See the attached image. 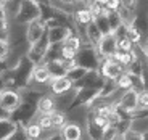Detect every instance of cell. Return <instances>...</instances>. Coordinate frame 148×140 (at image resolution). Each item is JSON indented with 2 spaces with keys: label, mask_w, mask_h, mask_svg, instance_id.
<instances>
[{
  "label": "cell",
  "mask_w": 148,
  "mask_h": 140,
  "mask_svg": "<svg viewBox=\"0 0 148 140\" xmlns=\"http://www.w3.org/2000/svg\"><path fill=\"white\" fill-rule=\"evenodd\" d=\"M34 69L36 65L27 58V55H23L21 58L16 60L13 66H10L7 71L0 74V81L5 85V89H13V90H27L32 82Z\"/></svg>",
  "instance_id": "obj_1"
},
{
  "label": "cell",
  "mask_w": 148,
  "mask_h": 140,
  "mask_svg": "<svg viewBox=\"0 0 148 140\" xmlns=\"http://www.w3.org/2000/svg\"><path fill=\"white\" fill-rule=\"evenodd\" d=\"M37 114H39L37 103H34L31 100H23L21 103H19V106L8 114V118L15 122V124H18L21 129H26L27 126L36 119Z\"/></svg>",
  "instance_id": "obj_2"
},
{
  "label": "cell",
  "mask_w": 148,
  "mask_h": 140,
  "mask_svg": "<svg viewBox=\"0 0 148 140\" xmlns=\"http://www.w3.org/2000/svg\"><path fill=\"white\" fill-rule=\"evenodd\" d=\"M100 55L97 52L95 45H90L89 42L85 45H82V48L77 52V56H76V65L87 71H97L98 66H100Z\"/></svg>",
  "instance_id": "obj_3"
},
{
  "label": "cell",
  "mask_w": 148,
  "mask_h": 140,
  "mask_svg": "<svg viewBox=\"0 0 148 140\" xmlns=\"http://www.w3.org/2000/svg\"><path fill=\"white\" fill-rule=\"evenodd\" d=\"M15 19L19 24H29L36 19H40V3L37 0H23Z\"/></svg>",
  "instance_id": "obj_4"
},
{
  "label": "cell",
  "mask_w": 148,
  "mask_h": 140,
  "mask_svg": "<svg viewBox=\"0 0 148 140\" xmlns=\"http://www.w3.org/2000/svg\"><path fill=\"white\" fill-rule=\"evenodd\" d=\"M48 48H50L48 34H44V36H42L37 42L29 44L26 55H27V58L36 65V66H37V65H44L45 58H47V53H48Z\"/></svg>",
  "instance_id": "obj_5"
},
{
  "label": "cell",
  "mask_w": 148,
  "mask_h": 140,
  "mask_svg": "<svg viewBox=\"0 0 148 140\" xmlns=\"http://www.w3.org/2000/svg\"><path fill=\"white\" fill-rule=\"evenodd\" d=\"M100 93V89H89V87H81L76 89V93H74V98L71 102L68 111H73L76 108H82V106H89L93 100L98 97Z\"/></svg>",
  "instance_id": "obj_6"
},
{
  "label": "cell",
  "mask_w": 148,
  "mask_h": 140,
  "mask_svg": "<svg viewBox=\"0 0 148 140\" xmlns=\"http://www.w3.org/2000/svg\"><path fill=\"white\" fill-rule=\"evenodd\" d=\"M124 68L116 61L114 58H101L100 60V66H98V73L103 76L105 79L110 81H116V79L124 73Z\"/></svg>",
  "instance_id": "obj_7"
},
{
  "label": "cell",
  "mask_w": 148,
  "mask_h": 140,
  "mask_svg": "<svg viewBox=\"0 0 148 140\" xmlns=\"http://www.w3.org/2000/svg\"><path fill=\"white\" fill-rule=\"evenodd\" d=\"M23 102V95L18 90H13V89H5L2 95H0V108L3 111H7L8 114L13 110L19 106V103Z\"/></svg>",
  "instance_id": "obj_8"
},
{
  "label": "cell",
  "mask_w": 148,
  "mask_h": 140,
  "mask_svg": "<svg viewBox=\"0 0 148 140\" xmlns=\"http://www.w3.org/2000/svg\"><path fill=\"white\" fill-rule=\"evenodd\" d=\"M97 52L100 58H113L114 53L118 52V37L114 34H106L97 45Z\"/></svg>",
  "instance_id": "obj_9"
},
{
  "label": "cell",
  "mask_w": 148,
  "mask_h": 140,
  "mask_svg": "<svg viewBox=\"0 0 148 140\" xmlns=\"http://www.w3.org/2000/svg\"><path fill=\"white\" fill-rule=\"evenodd\" d=\"M85 130H87V135L90 137V140H103L105 127H101V126L97 122V111L95 110H87V124H85Z\"/></svg>",
  "instance_id": "obj_10"
},
{
  "label": "cell",
  "mask_w": 148,
  "mask_h": 140,
  "mask_svg": "<svg viewBox=\"0 0 148 140\" xmlns=\"http://www.w3.org/2000/svg\"><path fill=\"white\" fill-rule=\"evenodd\" d=\"M73 18H74V23H76V27H77V32L79 31H84L85 27L93 21V16H92V13H90V8L85 7L84 3H82V7L73 8Z\"/></svg>",
  "instance_id": "obj_11"
},
{
  "label": "cell",
  "mask_w": 148,
  "mask_h": 140,
  "mask_svg": "<svg viewBox=\"0 0 148 140\" xmlns=\"http://www.w3.org/2000/svg\"><path fill=\"white\" fill-rule=\"evenodd\" d=\"M105 81H106V79L98 73V69H97V71H87V74H85L79 82H76L73 87H76V89H81V87L101 89V87H103V84H105Z\"/></svg>",
  "instance_id": "obj_12"
},
{
  "label": "cell",
  "mask_w": 148,
  "mask_h": 140,
  "mask_svg": "<svg viewBox=\"0 0 148 140\" xmlns=\"http://www.w3.org/2000/svg\"><path fill=\"white\" fill-rule=\"evenodd\" d=\"M48 26L45 24L42 19H36V21L29 23L27 24V29H26V40L27 44H34L40 39L44 34H47Z\"/></svg>",
  "instance_id": "obj_13"
},
{
  "label": "cell",
  "mask_w": 148,
  "mask_h": 140,
  "mask_svg": "<svg viewBox=\"0 0 148 140\" xmlns=\"http://www.w3.org/2000/svg\"><path fill=\"white\" fill-rule=\"evenodd\" d=\"M47 34L50 45H56V44H63L71 34H74V31L68 26H52L48 27Z\"/></svg>",
  "instance_id": "obj_14"
},
{
  "label": "cell",
  "mask_w": 148,
  "mask_h": 140,
  "mask_svg": "<svg viewBox=\"0 0 148 140\" xmlns=\"http://www.w3.org/2000/svg\"><path fill=\"white\" fill-rule=\"evenodd\" d=\"M37 111L39 114H53L58 111V103H56V97L53 93H44L37 100Z\"/></svg>",
  "instance_id": "obj_15"
},
{
  "label": "cell",
  "mask_w": 148,
  "mask_h": 140,
  "mask_svg": "<svg viewBox=\"0 0 148 140\" xmlns=\"http://www.w3.org/2000/svg\"><path fill=\"white\" fill-rule=\"evenodd\" d=\"M118 105L122 108V110L126 111H134L138 108V92L137 90H134V89H130V90H126V92L121 93V98L118 100Z\"/></svg>",
  "instance_id": "obj_16"
},
{
  "label": "cell",
  "mask_w": 148,
  "mask_h": 140,
  "mask_svg": "<svg viewBox=\"0 0 148 140\" xmlns=\"http://www.w3.org/2000/svg\"><path fill=\"white\" fill-rule=\"evenodd\" d=\"M45 66H47V69H48V73H50V76H52V79L66 78L68 68H66V65H64V61L61 58L48 60V61H45Z\"/></svg>",
  "instance_id": "obj_17"
},
{
  "label": "cell",
  "mask_w": 148,
  "mask_h": 140,
  "mask_svg": "<svg viewBox=\"0 0 148 140\" xmlns=\"http://www.w3.org/2000/svg\"><path fill=\"white\" fill-rule=\"evenodd\" d=\"M48 85H50V92H52L55 97L64 95V93H68L71 89H73V82H71L68 78L52 79V82H50Z\"/></svg>",
  "instance_id": "obj_18"
},
{
  "label": "cell",
  "mask_w": 148,
  "mask_h": 140,
  "mask_svg": "<svg viewBox=\"0 0 148 140\" xmlns=\"http://www.w3.org/2000/svg\"><path fill=\"white\" fill-rule=\"evenodd\" d=\"M19 126L15 124L10 118H2L0 119V140H11L18 132Z\"/></svg>",
  "instance_id": "obj_19"
},
{
  "label": "cell",
  "mask_w": 148,
  "mask_h": 140,
  "mask_svg": "<svg viewBox=\"0 0 148 140\" xmlns=\"http://www.w3.org/2000/svg\"><path fill=\"white\" fill-rule=\"evenodd\" d=\"M64 140H81L82 139V129L76 122H68L63 129L60 130Z\"/></svg>",
  "instance_id": "obj_20"
},
{
  "label": "cell",
  "mask_w": 148,
  "mask_h": 140,
  "mask_svg": "<svg viewBox=\"0 0 148 140\" xmlns=\"http://www.w3.org/2000/svg\"><path fill=\"white\" fill-rule=\"evenodd\" d=\"M85 37H87V42H89L90 45H95V47L100 44V40L103 39V32L98 29L95 21H92L89 26L85 27Z\"/></svg>",
  "instance_id": "obj_21"
},
{
  "label": "cell",
  "mask_w": 148,
  "mask_h": 140,
  "mask_svg": "<svg viewBox=\"0 0 148 140\" xmlns=\"http://www.w3.org/2000/svg\"><path fill=\"white\" fill-rule=\"evenodd\" d=\"M32 81L37 82V84H50V82H52V76H50V73H48L45 63L44 65H37L36 66Z\"/></svg>",
  "instance_id": "obj_22"
},
{
  "label": "cell",
  "mask_w": 148,
  "mask_h": 140,
  "mask_svg": "<svg viewBox=\"0 0 148 140\" xmlns=\"http://www.w3.org/2000/svg\"><path fill=\"white\" fill-rule=\"evenodd\" d=\"M116 84H118V89L122 90V92H126V90H130L134 87V82H132V74L124 71V73L116 79Z\"/></svg>",
  "instance_id": "obj_23"
},
{
  "label": "cell",
  "mask_w": 148,
  "mask_h": 140,
  "mask_svg": "<svg viewBox=\"0 0 148 140\" xmlns=\"http://www.w3.org/2000/svg\"><path fill=\"white\" fill-rule=\"evenodd\" d=\"M85 74H87V69H84V68H81V66H77V65H76L74 68H71V69L68 71L66 78L69 79V81L73 82V85H74L76 82H79V81H81V79L84 78Z\"/></svg>",
  "instance_id": "obj_24"
},
{
  "label": "cell",
  "mask_w": 148,
  "mask_h": 140,
  "mask_svg": "<svg viewBox=\"0 0 148 140\" xmlns=\"http://www.w3.org/2000/svg\"><path fill=\"white\" fill-rule=\"evenodd\" d=\"M63 45H66V47H69V48H73V50H76V52H79V50L82 48V36L77 34V32L71 34L66 40L63 42Z\"/></svg>",
  "instance_id": "obj_25"
},
{
  "label": "cell",
  "mask_w": 148,
  "mask_h": 140,
  "mask_svg": "<svg viewBox=\"0 0 148 140\" xmlns=\"http://www.w3.org/2000/svg\"><path fill=\"white\" fill-rule=\"evenodd\" d=\"M52 121H53V129L56 132H60L66 126V113L64 111H55L52 114Z\"/></svg>",
  "instance_id": "obj_26"
},
{
  "label": "cell",
  "mask_w": 148,
  "mask_h": 140,
  "mask_svg": "<svg viewBox=\"0 0 148 140\" xmlns=\"http://www.w3.org/2000/svg\"><path fill=\"white\" fill-rule=\"evenodd\" d=\"M24 130H26L27 137H29L31 140H39V139H40V135H42V132H44V129L39 126V122H37V121H32Z\"/></svg>",
  "instance_id": "obj_27"
},
{
  "label": "cell",
  "mask_w": 148,
  "mask_h": 140,
  "mask_svg": "<svg viewBox=\"0 0 148 140\" xmlns=\"http://www.w3.org/2000/svg\"><path fill=\"white\" fill-rule=\"evenodd\" d=\"M108 13V11H106ZM95 21V24L98 26V29L103 32V36H106V34H113V31H111V26H110V21H108V16L106 15H101L100 18L93 19Z\"/></svg>",
  "instance_id": "obj_28"
},
{
  "label": "cell",
  "mask_w": 148,
  "mask_h": 140,
  "mask_svg": "<svg viewBox=\"0 0 148 140\" xmlns=\"http://www.w3.org/2000/svg\"><path fill=\"white\" fill-rule=\"evenodd\" d=\"M106 16H108V21H110V26H111V31H113V32H116V31L119 29V26L124 24L118 11H108Z\"/></svg>",
  "instance_id": "obj_29"
},
{
  "label": "cell",
  "mask_w": 148,
  "mask_h": 140,
  "mask_svg": "<svg viewBox=\"0 0 148 140\" xmlns=\"http://www.w3.org/2000/svg\"><path fill=\"white\" fill-rule=\"evenodd\" d=\"M135 45L132 44L129 37H121L118 39V52H134Z\"/></svg>",
  "instance_id": "obj_30"
},
{
  "label": "cell",
  "mask_w": 148,
  "mask_h": 140,
  "mask_svg": "<svg viewBox=\"0 0 148 140\" xmlns=\"http://www.w3.org/2000/svg\"><path fill=\"white\" fill-rule=\"evenodd\" d=\"M37 122L44 130H50L53 129V121H52V114H39Z\"/></svg>",
  "instance_id": "obj_31"
},
{
  "label": "cell",
  "mask_w": 148,
  "mask_h": 140,
  "mask_svg": "<svg viewBox=\"0 0 148 140\" xmlns=\"http://www.w3.org/2000/svg\"><path fill=\"white\" fill-rule=\"evenodd\" d=\"M118 135H121V134L118 132V127L116 126H108L106 129L103 130V140H114Z\"/></svg>",
  "instance_id": "obj_32"
},
{
  "label": "cell",
  "mask_w": 148,
  "mask_h": 140,
  "mask_svg": "<svg viewBox=\"0 0 148 140\" xmlns=\"http://www.w3.org/2000/svg\"><path fill=\"white\" fill-rule=\"evenodd\" d=\"M8 56H10V45H8V40L0 37V60L7 61Z\"/></svg>",
  "instance_id": "obj_33"
},
{
  "label": "cell",
  "mask_w": 148,
  "mask_h": 140,
  "mask_svg": "<svg viewBox=\"0 0 148 140\" xmlns=\"http://www.w3.org/2000/svg\"><path fill=\"white\" fill-rule=\"evenodd\" d=\"M138 108L140 110H148V89L138 92Z\"/></svg>",
  "instance_id": "obj_34"
},
{
  "label": "cell",
  "mask_w": 148,
  "mask_h": 140,
  "mask_svg": "<svg viewBox=\"0 0 148 140\" xmlns=\"http://www.w3.org/2000/svg\"><path fill=\"white\" fill-rule=\"evenodd\" d=\"M76 56H77V52H76V50L66 47V45L61 47V58L63 60H76Z\"/></svg>",
  "instance_id": "obj_35"
},
{
  "label": "cell",
  "mask_w": 148,
  "mask_h": 140,
  "mask_svg": "<svg viewBox=\"0 0 148 140\" xmlns=\"http://www.w3.org/2000/svg\"><path fill=\"white\" fill-rule=\"evenodd\" d=\"M124 140H143V137H142V132H138V130L129 129L124 134Z\"/></svg>",
  "instance_id": "obj_36"
},
{
  "label": "cell",
  "mask_w": 148,
  "mask_h": 140,
  "mask_svg": "<svg viewBox=\"0 0 148 140\" xmlns=\"http://www.w3.org/2000/svg\"><path fill=\"white\" fill-rule=\"evenodd\" d=\"M121 0H106V5H105V10L106 11H119L121 8Z\"/></svg>",
  "instance_id": "obj_37"
},
{
  "label": "cell",
  "mask_w": 148,
  "mask_h": 140,
  "mask_svg": "<svg viewBox=\"0 0 148 140\" xmlns=\"http://www.w3.org/2000/svg\"><path fill=\"white\" fill-rule=\"evenodd\" d=\"M137 2L138 0H121L122 7L130 8V10H135V11H137Z\"/></svg>",
  "instance_id": "obj_38"
},
{
  "label": "cell",
  "mask_w": 148,
  "mask_h": 140,
  "mask_svg": "<svg viewBox=\"0 0 148 140\" xmlns=\"http://www.w3.org/2000/svg\"><path fill=\"white\" fill-rule=\"evenodd\" d=\"M7 32H8V21L0 19V36H7Z\"/></svg>",
  "instance_id": "obj_39"
},
{
  "label": "cell",
  "mask_w": 148,
  "mask_h": 140,
  "mask_svg": "<svg viewBox=\"0 0 148 140\" xmlns=\"http://www.w3.org/2000/svg\"><path fill=\"white\" fill-rule=\"evenodd\" d=\"M60 3H63V5H79L82 3V0H58Z\"/></svg>",
  "instance_id": "obj_40"
},
{
  "label": "cell",
  "mask_w": 148,
  "mask_h": 140,
  "mask_svg": "<svg viewBox=\"0 0 148 140\" xmlns=\"http://www.w3.org/2000/svg\"><path fill=\"white\" fill-rule=\"evenodd\" d=\"M45 140H64V139H63V135H61V132H55L50 137H47Z\"/></svg>",
  "instance_id": "obj_41"
},
{
  "label": "cell",
  "mask_w": 148,
  "mask_h": 140,
  "mask_svg": "<svg viewBox=\"0 0 148 140\" xmlns=\"http://www.w3.org/2000/svg\"><path fill=\"white\" fill-rule=\"evenodd\" d=\"M8 68H10V66H8V63L3 61V60H0V74L3 73V71H7Z\"/></svg>",
  "instance_id": "obj_42"
},
{
  "label": "cell",
  "mask_w": 148,
  "mask_h": 140,
  "mask_svg": "<svg viewBox=\"0 0 148 140\" xmlns=\"http://www.w3.org/2000/svg\"><path fill=\"white\" fill-rule=\"evenodd\" d=\"M0 19H7V10H5V5H0Z\"/></svg>",
  "instance_id": "obj_43"
},
{
  "label": "cell",
  "mask_w": 148,
  "mask_h": 140,
  "mask_svg": "<svg viewBox=\"0 0 148 140\" xmlns=\"http://www.w3.org/2000/svg\"><path fill=\"white\" fill-rule=\"evenodd\" d=\"M37 2H39V3H52V2H50V0H37Z\"/></svg>",
  "instance_id": "obj_44"
},
{
  "label": "cell",
  "mask_w": 148,
  "mask_h": 140,
  "mask_svg": "<svg viewBox=\"0 0 148 140\" xmlns=\"http://www.w3.org/2000/svg\"><path fill=\"white\" fill-rule=\"evenodd\" d=\"M3 90H5V85L2 84V81H0V95H2V92H3Z\"/></svg>",
  "instance_id": "obj_45"
},
{
  "label": "cell",
  "mask_w": 148,
  "mask_h": 140,
  "mask_svg": "<svg viewBox=\"0 0 148 140\" xmlns=\"http://www.w3.org/2000/svg\"><path fill=\"white\" fill-rule=\"evenodd\" d=\"M142 137H143V140H148V130H147V132L142 134Z\"/></svg>",
  "instance_id": "obj_46"
},
{
  "label": "cell",
  "mask_w": 148,
  "mask_h": 140,
  "mask_svg": "<svg viewBox=\"0 0 148 140\" xmlns=\"http://www.w3.org/2000/svg\"><path fill=\"white\" fill-rule=\"evenodd\" d=\"M143 47H145V50H147V52H148V39H147V40H145V44H143Z\"/></svg>",
  "instance_id": "obj_47"
},
{
  "label": "cell",
  "mask_w": 148,
  "mask_h": 140,
  "mask_svg": "<svg viewBox=\"0 0 148 140\" xmlns=\"http://www.w3.org/2000/svg\"><path fill=\"white\" fill-rule=\"evenodd\" d=\"M114 140H124V135H118V137H116Z\"/></svg>",
  "instance_id": "obj_48"
},
{
  "label": "cell",
  "mask_w": 148,
  "mask_h": 140,
  "mask_svg": "<svg viewBox=\"0 0 148 140\" xmlns=\"http://www.w3.org/2000/svg\"><path fill=\"white\" fill-rule=\"evenodd\" d=\"M0 5H5V0H0Z\"/></svg>",
  "instance_id": "obj_49"
},
{
  "label": "cell",
  "mask_w": 148,
  "mask_h": 140,
  "mask_svg": "<svg viewBox=\"0 0 148 140\" xmlns=\"http://www.w3.org/2000/svg\"><path fill=\"white\" fill-rule=\"evenodd\" d=\"M5 2H7V0H5Z\"/></svg>",
  "instance_id": "obj_50"
}]
</instances>
